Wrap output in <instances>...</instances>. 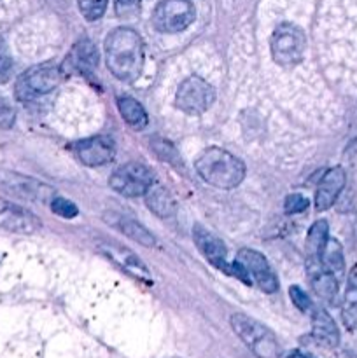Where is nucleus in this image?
<instances>
[{
	"label": "nucleus",
	"instance_id": "f257e3e1",
	"mask_svg": "<svg viewBox=\"0 0 357 358\" xmlns=\"http://www.w3.org/2000/svg\"><path fill=\"white\" fill-rule=\"evenodd\" d=\"M142 37L132 28H115L105 41V62L115 79L133 83L140 77L144 69Z\"/></svg>",
	"mask_w": 357,
	"mask_h": 358
},
{
	"label": "nucleus",
	"instance_id": "f03ea898",
	"mask_svg": "<svg viewBox=\"0 0 357 358\" xmlns=\"http://www.w3.org/2000/svg\"><path fill=\"white\" fill-rule=\"evenodd\" d=\"M195 168L203 182L217 189H233L245 178L244 161L220 147L203 150L196 159Z\"/></svg>",
	"mask_w": 357,
	"mask_h": 358
},
{
	"label": "nucleus",
	"instance_id": "7ed1b4c3",
	"mask_svg": "<svg viewBox=\"0 0 357 358\" xmlns=\"http://www.w3.org/2000/svg\"><path fill=\"white\" fill-rule=\"evenodd\" d=\"M231 327L234 334L244 341V345L259 358H276L279 357V343L275 334L266 325L255 318L247 317L244 313H234L231 317Z\"/></svg>",
	"mask_w": 357,
	"mask_h": 358
},
{
	"label": "nucleus",
	"instance_id": "20e7f679",
	"mask_svg": "<svg viewBox=\"0 0 357 358\" xmlns=\"http://www.w3.org/2000/svg\"><path fill=\"white\" fill-rule=\"evenodd\" d=\"M62 79V70L55 63H41L18 77L14 94L20 101H34L56 90Z\"/></svg>",
	"mask_w": 357,
	"mask_h": 358
},
{
	"label": "nucleus",
	"instance_id": "39448f33",
	"mask_svg": "<svg viewBox=\"0 0 357 358\" xmlns=\"http://www.w3.org/2000/svg\"><path fill=\"white\" fill-rule=\"evenodd\" d=\"M307 37L300 27L280 23L272 35V56L280 66H294L303 59Z\"/></svg>",
	"mask_w": 357,
	"mask_h": 358
},
{
	"label": "nucleus",
	"instance_id": "423d86ee",
	"mask_svg": "<svg viewBox=\"0 0 357 358\" xmlns=\"http://www.w3.org/2000/svg\"><path fill=\"white\" fill-rule=\"evenodd\" d=\"M216 100V90L202 77L191 76L184 79L175 94V105L178 110L189 115H200L209 110Z\"/></svg>",
	"mask_w": 357,
	"mask_h": 358
},
{
	"label": "nucleus",
	"instance_id": "0eeeda50",
	"mask_svg": "<svg viewBox=\"0 0 357 358\" xmlns=\"http://www.w3.org/2000/svg\"><path fill=\"white\" fill-rule=\"evenodd\" d=\"M191 0H161L153 13V24L163 34H178L195 21Z\"/></svg>",
	"mask_w": 357,
	"mask_h": 358
},
{
	"label": "nucleus",
	"instance_id": "6e6552de",
	"mask_svg": "<svg viewBox=\"0 0 357 358\" xmlns=\"http://www.w3.org/2000/svg\"><path fill=\"white\" fill-rule=\"evenodd\" d=\"M154 184L153 171L142 163H126L119 166L108 178L112 191L126 198H136L146 194L147 189Z\"/></svg>",
	"mask_w": 357,
	"mask_h": 358
},
{
	"label": "nucleus",
	"instance_id": "1a4fd4ad",
	"mask_svg": "<svg viewBox=\"0 0 357 358\" xmlns=\"http://www.w3.org/2000/svg\"><path fill=\"white\" fill-rule=\"evenodd\" d=\"M0 189L20 199H27V201L46 203L48 199L52 201V196H55V189H51L49 185L24 177V175L13 173V171H0Z\"/></svg>",
	"mask_w": 357,
	"mask_h": 358
},
{
	"label": "nucleus",
	"instance_id": "9d476101",
	"mask_svg": "<svg viewBox=\"0 0 357 358\" xmlns=\"http://www.w3.org/2000/svg\"><path fill=\"white\" fill-rule=\"evenodd\" d=\"M237 262L247 271V275L252 276V280L258 283L262 292L273 294L279 290V280L265 255L252 248H241L237 254Z\"/></svg>",
	"mask_w": 357,
	"mask_h": 358
},
{
	"label": "nucleus",
	"instance_id": "9b49d317",
	"mask_svg": "<svg viewBox=\"0 0 357 358\" xmlns=\"http://www.w3.org/2000/svg\"><path fill=\"white\" fill-rule=\"evenodd\" d=\"M76 154L79 161L86 166H102L112 161L115 154V145L111 136L98 135L83 140L76 145Z\"/></svg>",
	"mask_w": 357,
	"mask_h": 358
},
{
	"label": "nucleus",
	"instance_id": "f8f14e48",
	"mask_svg": "<svg viewBox=\"0 0 357 358\" xmlns=\"http://www.w3.org/2000/svg\"><path fill=\"white\" fill-rule=\"evenodd\" d=\"M100 250L104 252L108 259H112L115 264L121 266L125 271H128L133 278H139L142 280V282L150 283L149 269H147L146 264H144L133 252H130L128 248L121 247V245L114 243V241H105V243H100Z\"/></svg>",
	"mask_w": 357,
	"mask_h": 358
},
{
	"label": "nucleus",
	"instance_id": "ddd939ff",
	"mask_svg": "<svg viewBox=\"0 0 357 358\" xmlns=\"http://www.w3.org/2000/svg\"><path fill=\"white\" fill-rule=\"evenodd\" d=\"M346 175L342 166H335L324 173V177L318 182L317 192H315V208L317 210H328L335 205L338 196L342 194L343 187H345Z\"/></svg>",
	"mask_w": 357,
	"mask_h": 358
},
{
	"label": "nucleus",
	"instance_id": "4468645a",
	"mask_svg": "<svg viewBox=\"0 0 357 358\" xmlns=\"http://www.w3.org/2000/svg\"><path fill=\"white\" fill-rule=\"evenodd\" d=\"M192 238H195V243L196 247H198V250L202 252V255L210 262V264L227 271L226 245H224L216 234L206 231L205 227L196 226L195 229H192Z\"/></svg>",
	"mask_w": 357,
	"mask_h": 358
},
{
	"label": "nucleus",
	"instance_id": "2eb2a0df",
	"mask_svg": "<svg viewBox=\"0 0 357 358\" xmlns=\"http://www.w3.org/2000/svg\"><path fill=\"white\" fill-rule=\"evenodd\" d=\"M105 222L111 224L112 227H115L118 231H121L126 238L136 241V243L142 245V247L150 248L156 245V238L153 236V233H150L149 229H146V227H144L140 222L130 219V217L121 215V213L111 212L105 215Z\"/></svg>",
	"mask_w": 357,
	"mask_h": 358
},
{
	"label": "nucleus",
	"instance_id": "dca6fc26",
	"mask_svg": "<svg viewBox=\"0 0 357 358\" xmlns=\"http://www.w3.org/2000/svg\"><path fill=\"white\" fill-rule=\"evenodd\" d=\"M312 336L326 348H336L340 345L338 325L326 310H314L312 313Z\"/></svg>",
	"mask_w": 357,
	"mask_h": 358
},
{
	"label": "nucleus",
	"instance_id": "f3484780",
	"mask_svg": "<svg viewBox=\"0 0 357 358\" xmlns=\"http://www.w3.org/2000/svg\"><path fill=\"white\" fill-rule=\"evenodd\" d=\"M308 269H310V283L314 287L315 294L326 303H335L336 296H338V280L331 273L324 271L321 262L318 264H308Z\"/></svg>",
	"mask_w": 357,
	"mask_h": 358
},
{
	"label": "nucleus",
	"instance_id": "a211bd4d",
	"mask_svg": "<svg viewBox=\"0 0 357 358\" xmlns=\"http://www.w3.org/2000/svg\"><path fill=\"white\" fill-rule=\"evenodd\" d=\"M342 320L349 331H357V264L346 276V289L343 294Z\"/></svg>",
	"mask_w": 357,
	"mask_h": 358
},
{
	"label": "nucleus",
	"instance_id": "6ab92c4d",
	"mask_svg": "<svg viewBox=\"0 0 357 358\" xmlns=\"http://www.w3.org/2000/svg\"><path fill=\"white\" fill-rule=\"evenodd\" d=\"M146 203L147 208L154 213V215L161 217V219H168V217L175 215V206L174 198L168 192V189H164L163 185L153 184L146 192Z\"/></svg>",
	"mask_w": 357,
	"mask_h": 358
},
{
	"label": "nucleus",
	"instance_id": "aec40b11",
	"mask_svg": "<svg viewBox=\"0 0 357 358\" xmlns=\"http://www.w3.org/2000/svg\"><path fill=\"white\" fill-rule=\"evenodd\" d=\"M2 226L6 227L10 233L18 234H31L41 227V222L37 220V217L31 215L30 212H24L20 208H9L6 210V217L2 220Z\"/></svg>",
	"mask_w": 357,
	"mask_h": 358
},
{
	"label": "nucleus",
	"instance_id": "412c9836",
	"mask_svg": "<svg viewBox=\"0 0 357 358\" xmlns=\"http://www.w3.org/2000/svg\"><path fill=\"white\" fill-rule=\"evenodd\" d=\"M321 266L324 271L331 273L336 280H340L345 273V255L338 240L329 238L321 252Z\"/></svg>",
	"mask_w": 357,
	"mask_h": 358
},
{
	"label": "nucleus",
	"instance_id": "4be33fe9",
	"mask_svg": "<svg viewBox=\"0 0 357 358\" xmlns=\"http://www.w3.org/2000/svg\"><path fill=\"white\" fill-rule=\"evenodd\" d=\"M118 108L121 117L125 119V122L130 128L136 129V131H142V129H146L147 124H149V117H147L146 108H144L142 103L136 101L135 98H118Z\"/></svg>",
	"mask_w": 357,
	"mask_h": 358
},
{
	"label": "nucleus",
	"instance_id": "5701e85b",
	"mask_svg": "<svg viewBox=\"0 0 357 358\" xmlns=\"http://www.w3.org/2000/svg\"><path fill=\"white\" fill-rule=\"evenodd\" d=\"M329 240V226L326 220H317L308 231L307 238V255L308 264H318L321 262V252L326 241Z\"/></svg>",
	"mask_w": 357,
	"mask_h": 358
},
{
	"label": "nucleus",
	"instance_id": "b1692460",
	"mask_svg": "<svg viewBox=\"0 0 357 358\" xmlns=\"http://www.w3.org/2000/svg\"><path fill=\"white\" fill-rule=\"evenodd\" d=\"M72 59L74 66H76L79 72H86V70H91L97 66L98 63V51L93 45V42L90 41H80L77 42L76 48L72 49Z\"/></svg>",
	"mask_w": 357,
	"mask_h": 358
},
{
	"label": "nucleus",
	"instance_id": "393cba45",
	"mask_svg": "<svg viewBox=\"0 0 357 358\" xmlns=\"http://www.w3.org/2000/svg\"><path fill=\"white\" fill-rule=\"evenodd\" d=\"M150 145H153L154 152H156V156L160 157L161 161H167V163H170L172 166L175 168L182 166L181 156H178V152L175 150V147L172 145L170 142H167V140L163 138H154L153 142H150Z\"/></svg>",
	"mask_w": 357,
	"mask_h": 358
},
{
	"label": "nucleus",
	"instance_id": "a878e982",
	"mask_svg": "<svg viewBox=\"0 0 357 358\" xmlns=\"http://www.w3.org/2000/svg\"><path fill=\"white\" fill-rule=\"evenodd\" d=\"M79 3V10L88 21H97L107 10L108 0H77Z\"/></svg>",
	"mask_w": 357,
	"mask_h": 358
},
{
	"label": "nucleus",
	"instance_id": "bb28decb",
	"mask_svg": "<svg viewBox=\"0 0 357 358\" xmlns=\"http://www.w3.org/2000/svg\"><path fill=\"white\" fill-rule=\"evenodd\" d=\"M51 210L56 213V215L63 217V219H74V217L79 215L77 206L65 198H52Z\"/></svg>",
	"mask_w": 357,
	"mask_h": 358
},
{
	"label": "nucleus",
	"instance_id": "cd10ccee",
	"mask_svg": "<svg viewBox=\"0 0 357 358\" xmlns=\"http://www.w3.org/2000/svg\"><path fill=\"white\" fill-rule=\"evenodd\" d=\"M289 297H290V301H293L294 306H296L300 311H303V313H307V311L312 310L310 297H308V294L304 292V290H301L300 287H296V285L290 287Z\"/></svg>",
	"mask_w": 357,
	"mask_h": 358
},
{
	"label": "nucleus",
	"instance_id": "c85d7f7f",
	"mask_svg": "<svg viewBox=\"0 0 357 358\" xmlns=\"http://www.w3.org/2000/svg\"><path fill=\"white\" fill-rule=\"evenodd\" d=\"M13 72V59H10L9 52H7L6 42L0 37V83H7Z\"/></svg>",
	"mask_w": 357,
	"mask_h": 358
},
{
	"label": "nucleus",
	"instance_id": "c756f323",
	"mask_svg": "<svg viewBox=\"0 0 357 358\" xmlns=\"http://www.w3.org/2000/svg\"><path fill=\"white\" fill-rule=\"evenodd\" d=\"M284 206H286V212L290 213V215L293 213H301L307 210L308 199L303 194H290L286 198V205Z\"/></svg>",
	"mask_w": 357,
	"mask_h": 358
},
{
	"label": "nucleus",
	"instance_id": "7c9ffc66",
	"mask_svg": "<svg viewBox=\"0 0 357 358\" xmlns=\"http://www.w3.org/2000/svg\"><path fill=\"white\" fill-rule=\"evenodd\" d=\"M14 121H16V112H14V108L6 100L0 98V128H13Z\"/></svg>",
	"mask_w": 357,
	"mask_h": 358
},
{
	"label": "nucleus",
	"instance_id": "2f4dec72",
	"mask_svg": "<svg viewBox=\"0 0 357 358\" xmlns=\"http://www.w3.org/2000/svg\"><path fill=\"white\" fill-rule=\"evenodd\" d=\"M136 7H139V0H115V10L119 16H128L135 13Z\"/></svg>",
	"mask_w": 357,
	"mask_h": 358
},
{
	"label": "nucleus",
	"instance_id": "473e14b6",
	"mask_svg": "<svg viewBox=\"0 0 357 358\" xmlns=\"http://www.w3.org/2000/svg\"><path fill=\"white\" fill-rule=\"evenodd\" d=\"M282 358H312V357L304 355V353H301V352H290V353H287V355H284Z\"/></svg>",
	"mask_w": 357,
	"mask_h": 358
},
{
	"label": "nucleus",
	"instance_id": "72a5a7b5",
	"mask_svg": "<svg viewBox=\"0 0 357 358\" xmlns=\"http://www.w3.org/2000/svg\"><path fill=\"white\" fill-rule=\"evenodd\" d=\"M9 203L7 201H4V199H0V215H2V213H6V210L9 208Z\"/></svg>",
	"mask_w": 357,
	"mask_h": 358
},
{
	"label": "nucleus",
	"instance_id": "f704fd0d",
	"mask_svg": "<svg viewBox=\"0 0 357 358\" xmlns=\"http://www.w3.org/2000/svg\"><path fill=\"white\" fill-rule=\"evenodd\" d=\"M336 358H357V355H354V353H350V352H342L336 355Z\"/></svg>",
	"mask_w": 357,
	"mask_h": 358
}]
</instances>
